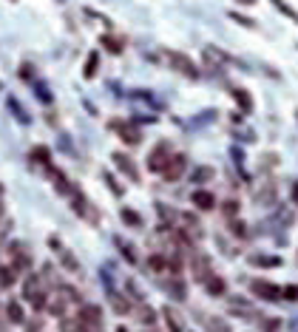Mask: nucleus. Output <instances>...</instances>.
Masks as SVG:
<instances>
[{"label": "nucleus", "mask_w": 298, "mask_h": 332, "mask_svg": "<svg viewBox=\"0 0 298 332\" xmlns=\"http://www.w3.org/2000/svg\"><path fill=\"white\" fill-rule=\"evenodd\" d=\"M162 57L168 60V66L173 68V71H179V74L190 77V80H196V77H199L196 63H193L187 54H179V51H162Z\"/></svg>", "instance_id": "obj_1"}, {"label": "nucleus", "mask_w": 298, "mask_h": 332, "mask_svg": "<svg viewBox=\"0 0 298 332\" xmlns=\"http://www.w3.org/2000/svg\"><path fill=\"white\" fill-rule=\"evenodd\" d=\"M80 324H83L85 332H97L102 327V310H99L97 304H83L80 307Z\"/></svg>", "instance_id": "obj_2"}, {"label": "nucleus", "mask_w": 298, "mask_h": 332, "mask_svg": "<svg viewBox=\"0 0 298 332\" xmlns=\"http://www.w3.org/2000/svg\"><path fill=\"white\" fill-rule=\"evenodd\" d=\"M185 167H187V156H185V153H170L168 162H165V167H162L165 182H176V179L185 173Z\"/></svg>", "instance_id": "obj_3"}, {"label": "nucleus", "mask_w": 298, "mask_h": 332, "mask_svg": "<svg viewBox=\"0 0 298 332\" xmlns=\"http://www.w3.org/2000/svg\"><path fill=\"white\" fill-rule=\"evenodd\" d=\"M71 207H74V210H77V213L85 219V221H91V224H99V213L94 210V207H91V202L85 199L80 190H74V193H71Z\"/></svg>", "instance_id": "obj_4"}, {"label": "nucleus", "mask_w": 298, "mask_h": 332, "mask_svg": "<svg viewBox=\"0 0 298 332\" xmlns=\"http://www.w3.org/2000/svg\"><path fill=\"white\" fill-rule=\"evenodd\" d=\"M9 256H12V264L9 267H12L15 273H26V270L32 267V256H29V250L23 247L20 241H15V244L9 247Z\"/></svg>", "instance_id": "obj_5"}, {"label": "nucleus", "mask_w": 298, "mask_h": 332, "mask_svg": "<svg viewBox=\"0 0 298 332\" xmlns=\"http://www.w3.org/2000/svg\"><path fill=\"white\" fill-rule=\"evenodd\" d=\"M250 293L259 295V298H264V301H273L281 295V287H276L273 281H264V278H253L250 281Z\"/></svg>", "instance_id": "obj_6"}, {"label": "nucleus", "mask_w": 298, "mask_h": 332, "mask_svg": "<svg viewBox=\"0 0 298 332\" xmlns=\"http://www.w3.org/2000/svg\"><path fill=\"white\" fill-rule=\"evenodd\" d=\"M111 128H116V131H119V139H122L125 145H139V142H142V133H139V128H136V125H131V122H111Z\"/></svg>", "instance_id": "obj_7"}, {"label": "nucleus", "mask_w": 298, "mask_h": 332, "mask_svg": "<svg viewBox=\"0 0 298 332\" xmlns=\"http://www.w3.org/2000/svg\"><path fill=\"white\" fill-rule=\"evenodd\" d=\"M168 156H170V145H168V142L156 145V148L150 150V156H148V167H150V170H156V173H162Z\"/></svg>", "instance_id": "obj_8"}, {"label": "nucleus", "mask_w": 298, "mask_h": 332, "mask_svg": "<svg viewBox=\"0 0 298 332\" xmlns=\"http://www.w3.org/2000/svg\"><path fill=\"white\" fill-rule=\"evenodd\" d=\"M114 165L128 176V179H133V182H139V170H136V165L131 162V156L128 153H114Z\"/></svg>", "instance_id": "obj_9"}, {"label": "nucleus", "mask_w": 298, "mask_h": 332, "mask_svg": "<svg viewBox=\"0 0 298 332\" xmlns=\"http://www.w3.org/2000/svg\"><path fill=\"white\" fill-rule=\"evenodd\" d=\"M205 287H207V293H210V295H216V298L227 295V284H224V278H222V276H213V273H210V276L205 278Z\"/></svg>", "instance_id": "obj_10"}, {"label": "nucleus", "mask_w": 298, "mask_h": 332, "mask_svg": "<svg viewBox=\"0 0 298 332\" xmlns=\"http://www.w3.org/2000/svg\"><path fill=\"white\" fill-rule=\"evenodd\" d=\"M190 202L196 204L199 210H213V207H216V199H213L210 190H196V193L190 196Z\"/></svg>", "instance_id": "obj_11"}, {"label": "nucleus", "mask_w": 298, "mask_h": 332, "mask_svg": "<svg viewBox=\"0 0 298 332\" xmlns=\"http://www.w3.org/2000/svg\"><path fill=\"white\" fill-rule=\"evenodd\" d=\"M193 270H196V278H199V281H205V278L210 276V261H207L205 256H196V258H193Z\"/></svg>", "instance_id": "obj_12"}, {"label": "nucleus", "mask_w": 298, "mask_h": 332, "mask_svg": "<svg viewBox=\"0 0 298 332\" xmlns=\"http://www.w3.org/2000/svg\"><path fill=\"white\" fill-rule=\"evenodd\" d=\"M6 315H9V321H12V324H23V321H26V315H23V307H20L17 301H9V304H6Z\"/></svg>", "instance_id": "obj_13"}, {"label": "nucleus", "mask_w": 298, "mask_h": 332, "mask_svg": "<svg viewBox=\"0 0 298 332\" xmlns=\"http://www.w3.org/2000/svg\"><path fill=\"white\" fill-rule=\"evenodd\" d=\"M230 94H233V100L239 102V108H242V111H250V108H253V100L244 94V88H233Z\"/></svg>", "instance_id": "obj_14"}, {"label": "nucleus", "mask_w": 298, "mask_h": 332, "mask_svg": "<svg viewBox=\"0 0 298 332\" xmlns=\"http://www.w3.org/2000/svg\"><path fill=\"white\" fill-rule=\"evenodd\" d=\"M213 167L210 165H205V167H196V170H193V182H199V184H205V182H210V179H213Z\"/></svg>", "instance_id": "obj_15"}, {"label": "nucleus", "mask_w": 298, "mask_h": 332, "mask_svg": "<svg viewBox=\"0 0 298 332\" xmlns=\"http://www.w3.org/2000/svg\"><path fill=\"white\" fill-rule=\"evenodd\" d=\"M250 261L259 264V267H279V264H281L279 256H250Z\"/></svg>", "instance_id": "obj_16"}, {"label": "nucleus", "mask_w": 298, "mask_h": 332, "mask_svg": "<svg viewBox=\"0 0 298 332\" xmlns=\"http://www.w3.org/2000/svg\"><path fill=\"white\" fill-rule=\"evenodd\" d=\"M111 307H114V310H116V313H119V315H125V313L131 310V304H128V301L122 298L119 293H111Z\"/></svg>", "instance_id": "obj_17"}, {"label": "nucleus", "mask_w": 298, "mask_h": 332, "mask_svg": "<svg viewBox=\"0 0 298 332\" xmlns=\"http://www.w3.org/2000/svg\"><path fill=\"white\" fill-rule=\"evenodd\" d=\"M60 330L63 332H85L83 324H80V318H63V321H60Z\"/></svg>", "instance_id": "obj_18"}, {"label": "nucleus", "mask_w": 298, "mask_h": 332, "mask_svg": "<svg viewBox=\"0 0 298 332\" xmlns=\"http://www.w3.org/2000/svg\"><path fill=\"white\" fill-rule=\"evenodd\" d=\"M270 3H273V6H276V9H279V12H281L284 17H290L293 23H298V12H296V9H290V6H287L284 0H270Z\"/></svg>", "instance_id": "obj_19"}, {"label": "nucleus", "mask_w": 298, "mask_h": 332, "mask_svg": "<svg viewBox=\"0 0 298 332\" xmlns=\"http://www.w3.org/2000/svg\"><path fill=\"white\" fill-rule=\"evenodd\" d=\"M136 315H139V321H142V324H153V321H156V313H153V310H150L148 304H142V307H139V310H136Z\"/></svg>", "instance_id": "obj_20"}, {"label": "nucleus", "mask_w": 298, "mask_h": 332, "mask_svg": "<svg viewBox=\"0 0 298 332\" xmlns=\"http://www.w3.org/2000/svg\"><path fill=\"white\" fill-rule=\"evenodd\" d=\"M102 46L111 51V54H119V51H122V40H116V37H111V34H105V37H102Z\"/></svg>", "instance_id": "obj_21"}, {"label": "nucleus", "mask_w": 298, "mask_h": 332, "mask_svg": "<svg viewBox=\"0 0 298 332\" xmlns=\"http://www.w3.org/2000/svg\"><path fill=\"white\" fill-rule=\"evenodd\" d=\"M15 284V270L12 267H0V287L6 290V287H12Z\"/></svg>", "instance_id": "obj_22"}, {"label": "nucleus", "mask_w": 298, "mask_h": 332, "mask_svg": "<svg viewBox=\"0 0 298 332\" xmlns=\"http://www.w3.org/2000/svg\"><path fill=\"white\" fill-rule=\"evenodd\" d=\"M122 221H125V224H131V227H142V216H139V213H133V210H128V207L122 210Z\"/></svg>", "instance_id": "obj_23"}, {"label": "nucleus", "mask_w": 298, "mask_h": 332, "mask_svg": "<svg viewBox=\"0 0 298 332\" xmlns=\"http://www.w3.org/2000/svg\"><path fill=\"white\" fill-rule=\"evenodd\" d=\"M165 321H168V327H170V332H182V321H179V315L173 310H165Z\"/></svg>", "instance_id": "obj_24"}, {"label": "nucleus", "mask_w": 298, "mask_h": 332, "mask_svg": "<svg viewBox=\"0 0 298 332\" xmlns=\"http://www.w3.org/2000/svg\"><path fill=\"white\" fill-rule=\"evenodd\" d=\"M60 258H63V264H66L71 273H77V270H80V261H77V258H74L68 250H60Z\"/></svg>", "instance_id": "obj_25"}, {"label": "nucleus", "mask_w": 298, "mask_h": 332, "mask_svg": "<svg viewBox=\"0 0 298 332\" xmlns=\"http://www.w3.org/2000/svg\"><path fill=\"white\" fill-rule=\"evenodd\" d=\"M165 290L173 295V298H185V284H182V281H168Z\"/></svg>", "instance_id": "obj_26"}, {"label": "nucleus", "mask_w": 298, "mask_h": 332, "mask_svg": "<svg viewBox=\"0 0 298 332\" xmlns=\"http://www.w3.org/2000/svg\"><path fill=\"white\" fill-rule=\"evenodd\" d=\"M148 267L153 270V273H165V270H168V261L162 258V256H150V258H148Z\"/></svg>", "instance_id": "obj_27"}, {"label": "nucleus", "mask_w": 298, "mask_h": 332, "mask_svg": "<svg viewBox=\"0 0 298 332\" xmlns=\"http://www.w3.org/2000/svg\"><path fill=\"white\" fill-rule=\"evenodd\" d=\"M94 74H97V54H91V57H88V60H85V77H88V80H91V77H94Z\"/></svg>", "instance_id": "obj_28"}, {"label": "nucleus", "mask_w": 298, "mask_h": 332, "mask_svg": "<svg viewBox=\"0 0 298 332\" xmlns=\"http://www.w3.org/2000/svg\"><path fill=\"white\" fill-rule=\"evenodd\" d=\"M32 156H34V162H40V165H49V150H46V148H34Z\"/></svg>", "instance_id": "obj_29"}, {"label": "nucleus", "mask_w": 298, "mask_h": 332, "mask_svg": "<svg viewBox=\"0 0 298 332\" xmlns=\"http://www.w3.org/2000/svg\"><path fill=\"white\" fill-rule=\"evenodd\" d=\"M230 230H233V236H239V239H244V236H247L244 221H239V219H233V221H230Z\"/></svg>", "instance_id": "obj_30"}, {"label": "nucleus", "mask_w": 298, "mask_h": 332, "mask_svg": "<svg viewBox=\"0 0 298 332\" xmlns=\"http://www.w3.org/2000/svg\"><path fill=\"white\" fill-rule=\"evenodd\" d=\"M222 213H224V216H236V213H239V202L236 199H230V202H224V207H222Z\"/></svg>", "instance_id": "obj_31"}, {"label": "nucleus", "mask_w": 298, "mask_h": 332, "mask_svg": "<svg viewBox=\"0 0 298 332\" xmlns=\"http://www.w3.org/2000/svg\"><path fill=\"white\" fill-rule=\"evenodd\" d=\"M116 244L122 247V256H125L128 261H136V256H133V253H131V244H128V241H122V239H116Z\"/></svg>", "instance_id": "obj_32"}, {"label": "nucleus", "mask_w": 298, "mask_h": 332, "mask_svg": "<svg viewBox=\"0 0 298 332\" xmlns=\"http://www.w3.org/2000/svg\"><path fill=\"white\" fill-rule=\"evenodd\" d=\"M279 327H281V321H279V318H267L264 324H261V330H264V332H276Z\"/></svg>", "instance_id": "obj_33"}, {"label": "nucleus", "mask_w": 298, "mask_h": 332, "mask_svg": "<svg viewBox=\"0 0 298 332\" xmlns=\"http://www.w3.org/2000/svg\"><path fill=\"white\" fill-rule=\"evenodd\" d=\"M46 307H49L54 315H63V307H66V304H63V298H54L51 304H46Z\"/></svg>", "instance_id": "obj_34"}, {"label": "nucleus", "mask_w": 298, "mask_h": 332, "mask_svg": "<svg viewBox=\"0 0 298 332\" xmlns=\"http://www.w3.org/2000/svg\"><path fill=\"white\" fill-rule=\"evenodd\" d=\"M281 293H284V298H290V301L298 298V287H293V284H290V287H284Z\"/></svg>", "instance_id": "obj_35"}, {"label": "nucleus", "mask_w": 298, "mask_h": 332, "mask_svg": "<svg viewBox=\"0 0 298 332\" xmlns=\"http://www.w3.org/2000/svg\"><path fill=\"white\" fill-rule=\"evenodd\" d=\"M210 332H230V330H227L219 318H213V321H210Z\"/></svg>", "instance_id": "obj_36"}, {"label": "nucleus", "mask_w": 298, "mask_h": 332, "mask_svg": "<svg viewBox=\"0 0 298 332\" xmlns=\"http://www.w3.org/2000/svg\"><path fill=\"white\" fill-rule=\"evenodd\" d=\"M293 199H296V204H298V184H293Z\"/></svg>", "instance_id": "obj_37"}, {"label": "nucleus", "mask_w": 298, "mask_h": 332, "mask_svg": "<svg viewBox=\"0 0 298 332\" xmlns=\"http://www.w3.org/2000/svg\"><path fill=\"white\" fill-rule=\"evenodd\" d=\"M236 3H242V6H253L256 0H236Z\"/></svg>", "instance_id": "obj_38"}, {"label": "nucleus", "mask_w": 298, "mask_h": 332, "mask_svg": "<svg viewBox=\"0 0 298 332\" xmlns=\"http://www.w3.org/2000/svg\"><path fill=\"white\" fill-rule=\"evenodd\" d=\"M0 199H3V184H0Z\"/></svg>", "instance_id": "obj_39"}, {"label": "nucleus", "mask_w": 298, "mask_h": 332, "mask_svg": "<svg viewBox=\"0 0 298 332\" xmlns=\"http://www.w3.org/2000/svg\"><path fill=\"white\" fill-rule=\"evenodd\" d=\"M0 216H3V204H0Z\"/></svg>", "instance_id": "obj_40"}]
</instances>
